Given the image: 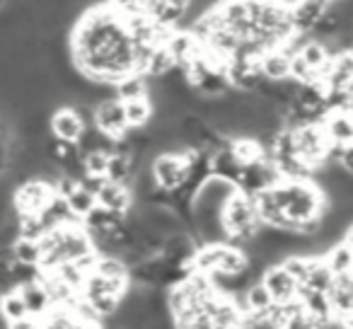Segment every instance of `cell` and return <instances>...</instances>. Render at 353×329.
<instances>
[{
	"instance_id": "cell-27",
	"label": "cell",
	"mask_w": 353,
	"mask_h": 329,
	"mask_svg": "<svg viewBox=\"0 0 353 329\" xmlns=\"http://www.w3.org/2000/svg\"><path fill=\"white\" fill-rule=\"evenodd\" d=\"M12 257H15V264L34 269V266L41 264V247H39V242L20 237V240L12 245Z\"/></svg>"
},
{
	"instance_id": "cell-9",
	"label": "cell",
	"mask_w": 353,
	"mask_h": 329,
	"mask_svg": "<svg viewBox=\"0 0 353 329\" xmlns=\"http://www.w3.org/2000/svg\"><path fill=\"white\" fill-rule=\"evenodd\" d=\"M49 128L56 141L73 143V146H78V141L85 133V123L80 119V114L75 112V107H59V112L51 114Z\"/></svg>"
},
{
	"instance_id": "cell-1",
	"label": "cell",
	"mask_w": 353,
	"mask_h": 329,
	"mask_svg": "<svg viewBox=\"0 0 353 329\" xmlns=\"http://www.w3.org/2000/svg\"><path fill=\"white\" fill-rule=\"evenodd\" d=\"M70 59L85 80L99 85H119L133 73V44L126 27L112 10L102 6L80 17L70 39Z\"/></svg>"
},
{
	"instance_id": "cell-33",
	"label": "cell",
	"mask_w": 353,
	"mask_h": 329,
	"mask_svg": "<svg viewBox=\"0 0 353 329\" xmlns=\"http://www.w3.org/2000/svg\"><path fill=\"white\" fill-rule=\"evenodd\" d=\"M339 165H341L343 172L351 175V177H353V146L341 148V157H339Z\"/></svg>"
},
{
	"instance_id": "cell-13",
	"label": "cell",
	"mask_w": 353,
	"mask_h": 329,
	"mask_svg": "<svg viewBox=\"0 0 353 329\" xmlns=\"http://www.w3.org/2000/svg\"><path fill=\"white\" fill-rule=\"evenodd\" d=\"M322 85L327 90H353V51H341L332 56Z\"/></svg>"
},
{
	"instance_id": "cell-18",
	"label": "cell",
	"mask_w": 353,
	"mask_h": 329,
	"mask_svg": "<svg viewBox=\"0 0 353 329\" xmlns=\"http://www.w3.org/2000/svg\"><path fill=\"white\" fill-rule=\"evenodd\" d=\"M123 104V117H126V126L128 131H143L148 123L155 117V109H152L150 99H131V102H121Z\"/></svg>"
},
{
	"instance_id": "cell-30",
	"label": "cell",
	"mask_w": 353,
	"mask_h": 329,
	"mask_svg": "<svg viewBox=\"0 0 353 329\" xmlns=\"http://www.w3.org/2000/svg\"><path fill=\"white\" fill-rule=\"evenodd\" d=\"M83 168H85V177L107 179L109 155H104V152H90V155H83Z\"/></svg>"
},
{
	"instance_id": "cell-24",
	"label": "cell",
	"mask_w": 353,
	"mask_h": 329,
	"mask_svg": "<svg viewBox=\"0 0 353 329\" xmlns=\"http://www.w3.org/2000/svg\"><path fill=\"white\" fill-rule=\"evenodd\" d=\"M317 257H300V255H290L285 257L283 261H281V266L285 269V274L290 276V279L298 283V288H303L305 281H307L310 271H312V264Z\"/></svg>"
},
{
	"instance_id": "cell-8",
	"label": "cell",
	"mask_w": 353,
	"mask_h": 329,
	"mask_svg": "<svg viewBox=\"0 0 353 329\" xmlns=\"http://www.w3.org/2000/svg\"><path fill=\"white\" fill-rule=\"evenodd\" d=\"M261 286L269 290L271 300L276 305H283V303H293L298 300V283L285 274V269L281 264H271L266 266V271L261 274Z\"/></svg>"
},
{
	"instance_id": "cell-4",
	"label": "cell",
	"mask_w": 353,
	"mask_h": 329,
	"mask_svg": "<svg viewBox=\"0 0 353 329\" xmlns=\"http://www.w3.org/2000/svg\"><path fill=\"white\" fill-rule=\"evenodd\" d=\"M194 155H196V150H192V148L176 146L174 150L160 152L157 157H152L150 175H152L155 187L162 189V192H170V194L176 192V189L187 182L189 162L194 160Z\"/></svg>"
},
{
	"instance_id": "cell-23",
	"label": "cell",
	"mask_w": 353,
	"mask_h": 329,
	"mask_svg": "<svg viewBox=\"0 0 353 329\" xmlns=\"http://www.w3.org/2000/svg\"><path fill=\"white\" fill-rule=\"evenodd\" d=\"M172 70H176V63H174V59H172L170 51H167L165 46L152 51L150 61H148V68H145V78L162 80V78H167Z\"/></svg>"
},
{
	"instance_id": "cell-31",
	"label": "cell",
	"mask_w": 353,
	"mask_h": 329,
	"mask_svg": "<svg viewBox=\"0 0 353 329\" xmlns=\"http://www.w3.org/2000/svg\"><path fill=\"white\" fill-rule=\"evenodd\" d=\"M290 80L298 85H312V83H319L317 80V73L314 70L307 68V63H305L303 59H300L298 54L290 56Z\"/></svg>"
},
{
	"instance_id": "cell-17",
	"label": "cell",
	"mask_w": 353,
	"mask_h": 329,
	"mask_svg": "<svg viewBox=\"0 0 353 329\" xmlns=\"http://www.w3.org/2000/svg\"><path fill=\"white\" fill-rule=\"evenodd\" d=\"M324 133H327L332 146H353V119L341 117V114H329L322 123Z\"/></svg>"
},
{
	"instance_id": "cell-20",
	"label": "cell",
	"mask_w": 353,
	"mask_h": 329,
	"mask_svg": "<svg viewBox=\"0 0 353 329\" xmlns=\"http://www.w3.org/2000/svg\"><path fill=\"white\" fill-rule=\"evenodd\" d=\"M133 179H136V162H133V157H128V155H112L109 157L107 182L131 189Z\"/></svg>"
},
{
	"instance_id": "cell-32",
	"label": "cell",
	"mask_w": 353,
	"mask_h": 329,
	"mask_svg": "<svg viewBox=\"0 0 353 329\" xmlns=\"http://www.w3.org/2000/svg\"><path fill=\"white\" fill-rule=\"evenodd\" d=\"M283 329H317V324H314V319L310 317V315L300 312V315H295L293 319H288V324H285Z\"/></svg>"
},
{
	"instance_id": "cell-25",
	"label": "cell",
	"mask_w": 353,
	"mask_h": 329,
	"mask_svg": "<svg viewBox=\"0 0 353 329\" xmlns=\"http://www.w3.org/2000/svg\"><path fill=\"white\" fill-rule=\"evenodd\" d=\"M65 203H68V208H70V213H73L75 221H85V218L97 208V199H94V194H90L88 189H83V187L75 189V192L65 199Z\"/></svg>"
},
{
	"instance_id": "cell-7",
	"label": "cell",
	"mask_w": 353,
	"mask_h": 329,
	"mask_svg": "<svg viewBox=\"0 0 353 329\" xmlns=\"http://www.w3.org/2000/svg\"><path fill=\"white\" fill-rule=\"evenodd\" d=\"M92 112H94V128L99 133L114 138V141L126 136L128 126H126V117H123V104L117 97L99 102Z\"/></svg>"
},
{
	"instance_id": "cell-26",
	"label": "cell",
	"mask_w": 353,
	"mask_h": 329,
	"mask_svg": "<svg viewBox=\"0 0 353 329\" xmlns=\"http://www.w3.org/2000/svg\"><path fill=\"white\" fill-rule=\"evenodd\" d=\"M334 286V276L329 274V269L324 266L322 259H314L312 271H310L307 281H305L303 290H310V293H324L327 295Z\"/></svg>"
},
{
	"instance_id": "cell-6",
	"label": "cell",
	"mask_w": 353,
	"mask_h": 329,
	"mask_svg": "<svg viewBox=\"0 0 353 329\" xmlns=\"http://www.w3.org/2000/svg\"><path fill=\"white\" fill-rule=\"evenodd\" d=\"M56 192L51 184L41 182V179H30L25 182L15 194V206L20 216L27 218H39L41 213L49 208V203L54 201Z\"/></svg>"
},
{
	"instance_id": "cell-10",
	"label": "cell",
	"mask_w": 353,
	"mask_h": 329,
	"mask_svg": "<svg viewBox=\"0 0 353 329\" xmlns=\"http://www.w3.org/2000/svg\"><path fill=\"white\" fill-rule=\"evenodd\" d=\"M329 10V0H305V3H293L290 6V17H293V30L298 37H310L319 17Z\"/></svg>"
},
{
	"instance_id": "cell-3",
	"label": "cell",
	"mask_w": 353,
	"mask_h": 329,
	"mask_svg": "<svg viewBox=\"0 0 353 329\" xmlns=\"http://www.w3.org/2000/svg\"><path fill=\"white\" fill-rule=\"evenodd\" d=\"M223 228H225L228 245L237 247L245 255L252 252V242H254L256 232H259L261 223L256 221L254 203L250 197L237 192L230 201L223 208Z\"/></svg>"
},
{
	"instance_id": "cell-5",
	"label": "cell",
	"mask_w": 353,
	"mask_h": 329,
	"mask_svg": "<svg viewBox=\"0 0 353 329\" xmlns=\"http://www.w3.org/2000/svg\"><path fill=\"white\" fill-rule=\"evenodd\" d=\"M290 131V128H288ZM293 148H295V157L300 162H305L312 172H317L319 168L327 165V155H329V143L327 133H324L322 123H310V126H300L293 128Z\"/></svg>"
},
{
	"instance_id": "cell-21",
	"label": "cell",
	"mask_w": 353,
	"mask_h": 329,
	"mask_svg": "<svg viewBox=\"0 0 353 329\" xmlns=\"http://www.w3.org/2000/svg\"><path fill=\"white\" fill-rule=\"evenodd\" d=\"M245 305L247 310H250V315H254V317H259L261 324H266V312H269L271 308H274V300H271L269 290L261 286V281H256V283H252L250 288L245 290Z\"/></svg>"
},
{
	"instance_id": "cell-11",
	"label": "cell",
	"mask_w": 353,
	"mask_h": 329,
	"mask_svg": "<svg viewBox=\"0 0 353 329\" xmlns=\"http://www.w3.org/2000/svg\"><path fill=\"white\" fill-rule=\"evenodd\" d=\"M167 51L172 54V59H174L176 68L184 70L189 63H194V61L201 56L203 51V44L196 39V37L192 34V32H184V30H176L174 34H172V39L167 41L165 46Z\"/></svg>"
},
{
	"instance_id": "cell-2",
	"label": "cell",
	"mask_w": 353,
	"mask_h": 329,
	"mask_svg": "<svg viewBox=\"0 0 353 329\" xmlns=\"http://www.w3.org/2000/svg\"><path fill=\"white\" fill-rule=\"evenodd\" d=\"M276 206L283 211L288 223H293L298 230L300 223L317 221L329 208V199L312 179L307 182H281L279 187L271 189Z\"/></svg>"
},
{
	"instance_id": "cell-14",
	"label": "cell",
	"mask_w": 353,
	"mask_h": 329,
	"mask_svg": "<svg viewBox=\"0 0 353 329\" xmlns=\"http://www.w3.org/2000/svg\"><path fill=\"white\" fill-rule=\"evenodd\" d=\"M290 56L283 46L274 51H266L256 59L259 63V70H261V78L269 80V83H283V80L290 78Z\"/></svg>"
},
{
	"instance_id": "cell-35",
	"label": "cell",
	"mask_w": 353,
	"mask_h": 329,
	"mask_svg": "<svg viewBox=\"0 0 353 329\" xmlns=\"http://www.w3.org/2000/svg\"><path fill=\"white\" fill-rule=\"evenodd\" d=\"M351 51H353V46H351Z\"/></svg>"
},
{
	"instance_id": "cell-15",
	"label": "cell",
	"mask_w": 353,
	"mask_h": 329,
	"mask_svg": "<svg viewBox=\"0 0 353 329\" xmlns=\"http://www.w3.org/2000/svg\"><path fill=\"white\" fill-rule=\"evenodd\" d=\"M17 293L25 300L30 317H34V319H44L46 315L51 312V308H54V303H51L49 293H46L41 281H30V283L17 286Z\"/></svg>"
},
{
	"instance_id": "cell-34",
	"label": "cell",
	"mask_w": 353,
	"mask_h": 329,
	"mask_svg": "<svg viewBox=\"0 0 353 329\" xmlns=\"http://www.w3.org/2000/svg\"><path fill=\"white\" fill-rule=\"evenodd\" d=\"M341 242L348 247V250L353 252V223H351V226H348V230H346V235H343V240H341Z\"/></svg>"
},
{
	"instance_id": "cell-29",
	"label": "cell",
	"mask_w": 353,
	"mask_h": 329,
	"mask_svg": "<svg viewBox=\"0 0 353 329\" xmlns=\"http://www.w3.org/2000/svg\"><path fill=\"white\" fill-rule=\"evenodd\" d=\"M94 274L112 281H128V269L119 257H99L97 266H94Z\"/></svg>"
},
{
	"instance_id": "cell-22",
	"label": "cell",
	"mask_w": 353,
	"mask_h": 329,
	"mask_svg": "<svg viewBox=\"0 0 353 329\" xmlns=\"http://www.w3.org/2000/svg\"><path fill=\"white\" fill-rule=\"evenodd\" d=\"M114 94H117L119 102L148 97V78L145 75H128L119 85H114Z\"/></svg>"
},
{
	"instance_id": "cell-28",
	"label": "cell",
	"mask_w": 353,
	"mask_h": 329,
	"mask_svg": "<svg viewBox=\"0 0 353 329\" xmlns=\"http://www.w3.org/2000/svg\"><path fill=\"white\" fill-rule=\"evenodd\" d=\"M0 315H3V317H6L10 324L30 317L25 300L20 298V293H17V290H12V293H8V295H3V298H0Z\"/></svg>"
},
{
	"instance_id": "cell-12",
	"label": "cell",
	"mask_w": 353,
	"mask_h": 329,
	"mask_svg": "<svg viewBox=\"0 0 353 329\" xmlns=\"http://www.w3.org/2000/svg\"><path fill=\"white\" fill-rule=\"evenodd\" d=\"M94 199H97L99 208H104V211L114 213V216H121V218H126V213L131 211L133 203H136L131 189L119 187V184H112V182H104Z\"/></svg>"
},
{
	"instance_id": "cell-16",
	"label": "cell",
	"mask_w": 353,
	"mask_h": 329,
	"mask_svg": "<svg viewBox=\"0 0 353 329\" xmlns=\"http://www.w3.org/2000/svg\"><path fill=\"white\" fill-rule=\"evenodd\" d=\"M298 56L305 61V63H307L310 70H314V73H317V80L322 83L324 75H327V70H329V63H332V54H329L327 46H324L322 41L305 39V44L300 46Z\"/></svg>"
},
{
	"instance_id": "cell-19",
	"label": "cell",
	"mask_w": 353,
	"mask_h": 329,
	"mask_svg": "<svg viewBox=\"0 0 353 329\" xmlns=\"http://www.w3.org/2000/svg\"><path fill=\"white\" fill-rule=\"evenodd\" d=\"M324 266L329 269V274L334 276V279H339V276H346V274H353V252L348 250L343 242H336V245H332L327 252H324L322 257Z\"/></svg>"
}]
</instances>
